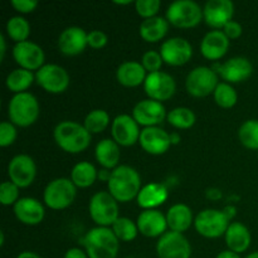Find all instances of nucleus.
<instances>
[{"label": "nucleus", "instance_id": "obj_1", "mask_svg": "<svg viewBox=\"0 0 258 258\" xmlns=\"http://www.w3.org/2000/svg\"><path fill=\"white\" fill-rule=\"evenodd\" d=\"M108 193L120 203H127L138 198L141 190L140 174L128 165L117 166L111 171L107 181Z\"/></svg>", "mask_w": 258, "mask_h": 258}, {"label": "nucleus", "instance_id": "obj_2", "mask_svg": "<svg viewBox=\"0 0 258 258\" xmlns=\"http://www.w3.org/2000/svg\"><path fill=\"white\" fill-rule=\"evenodd\" d=\"M88 258H116L120 242L108 227H96L87 232L82 239Z\"/></svg>", "mask_w": 258, "mask_h": 258}, {"label": "nucleus", "instance_id": "obj_3", "mask_svg": "<svg viewBox=\"0 0 258 258\" xmlns=\"http://www.w3.org/2000/svg\"><path fill=\"white\" fill-rule=\"evenodd\" d=\"M54 141L63 151L78 154L85 151L91 144V134L86 127L75 121H63L53 131Z\"/></svg>", "mask_w": 258, "mask_h": 258}, {"label": "nucleus", "instance_id": "obj_4", "mask_svg": "<svg viewBox=\"0 0 258 258\" xmlns=\"http://www.w3.org/2000/svg\"><path fill=\"white\" fill-rule=\"evenodd\" d=\"M39 103L29 92L18 93L13 96L8 105V115L13 125L28 127L39 117Z\"/></svg>", "mask_w": 258, "mask_h": 258}, {"label": "nucleus", "instance_id": "obj_5", "mask_svg": "<svg viewBox=\"0 0 258 258\" xmlns=\"http://www.w3.org/2000/svg\"><path fill=\"white\" fill-rule=\"evenodd\" d=\"M203 19V10L191 0H178L169 5L166 20L171 25L181 29H189L199 24Z\"/></svg>", "mask_w": 258, "mask_h": 258}, {"label": "nucleus", "instance_id": "obj_6", "mask_svg": "<svg viewBox=\"0 0 258 258\" xmlns=\"http://www.w3.org/2000/svg\"><path fill=\"white\" fill-rule=\"evenodd\" d=\"M77 194V186L71 179L57 178L45 186L43 199L48 208L53 211H62L73 203Z\"/></svg>", "mask_w": 258, "mask_h": 258}, {"label": "nucleus", "instance_id": "obj_7", "mask_svg": "<svg viewBox=\"0 0 258 258\" xmlns=\"http://www.w3.org/2000/svg\"><path fill=\"white\" fill-rule=\"evenodd\" d=\"M118 202L108 191H98L90 201V216L98 227L112 226L118 219Z\"/></svg>", "mask_w": 258, "mask_h": 258}, {"label": "nucleus", "instance_id": "obj_8", "mask_svg": "<svg viewBox=\"0 0 258 258\" xmlns=\"http://www.w3.org/2000/svg\"><path fill=\"white\" fill-rule=\"evenodd\" d=\"M194 227L197 232L206 238H218L226 234L229 227V219L223 211L206 209L194 219Z\"/></svg>", "mask_w": 258, "mask_h": 258}, {"label": "nucleus", "instance_id": "obj_9", "mask_svg": "<svg viewBox=\"0 0 258 258\" xmlns=\"http://www.w3.org/2000/svg\"><path fill=\"white\" fill-rule=\"evenodd\" d=\"M218 85V76L214 70L204 66L194 68L185 80V87L189 95L198 98L214 93Z\"/></svg>", "mask_w": 258, "mask_h": 258}, {"label": "nucleus", "instance_id": "obj_10", "mask_svg": "<svg viewBox=\"0 0 258 258\" xmlns=\"http://www.w3.org/2000/svg\"><path fill=\"white\" fill-rule=\"evenodd\" d=\"M35 81L44 91L58 95L70 86V75L60 66L44 64L35 73Z\"/></svg>", "mask_w": 258, "mask_h": 258}, {"label": "nucleus", "instance_id": "obj_11", "mask_svg": "<svg viewBox=\"0 0 258 258\" xmlns=\"http://www.w3.org/2000/svg\"><path fill=\"white\" fill-rule=\"evenodd\" d=\"M144 90L150 100L163 102L173 97L176 91V83L170 75L159 71L146 76Z\"/></svg>", "mask_w": 258, "mask_h": 258}, {"label": "nucleus", "instance_id": "obj_12", "mask_svg": "<svg viewBox=\"0 0 258 258\" xmlns=\"http://www.w3.org/2000/svg\"><path fill=\"white\" fill-rule=\"evenodd\" d=\"M156 253L159 258H190L191 246L183 233L170 231L159 238Z\"/></svg>", "mask_w": 258, "mask_h": 258}, {"label": "nucleus", "instance_id": "obj_13", "mask_svg": "<svg viewBox=\"0 0 258 258\" xmlns=\"http://www.w3.org/2000/svg\"><path fill=\"white\" fill-rule=\"evenodd\" d=\"M8 175L10 181L19 188H27L34 181L37 175V166L29 155L20 154L10 160L8 166Z\"/></svg>", "mask_w": 258, "mask_h": 258}, {"label": "nucleus", "instance_id": "obj_14", "mask_svg": "<svg viewBox=\"0 0 258 258\" xmlns=\"http://www.w3.org/2000/svg\"><path fill=\"white\" fill-rule=\"evenodd\" d=\"M160 54L166 64L179 67V66H184L191 59L193 48L186 39L175 37L165 40L161 44Z\"/></svg>", "mask_w": 258, "mask_h": 258}, {"label": "nucleus", "instance_id": "obj_15", "mask_svg": "<svg viewBox=\"0 0 258 258\" xmlns=\"http://www.w3.org/2000/svg\"><path fill=\"white\" fill-rule=\"evenodd\" d=\"M13 57L20 68L27 71H39L44 63V52L35 43L27 42L18 43L13 48Z\"/></svg>", "mask_w": 258, "mask_h": 258}, {"label": "nucleus", "instance_id": "obj_16", "mask_svg": "<svg viewBox=\"0 0 258 258\" xmlns=\"http://www.w3.org/2000/svg\"><path fill=\"white\" fill-rule=\"evenodd\" d=\"M112 140L121 146H133L140 140L141 131L139 123L130 115H118L111 126Z\"/></svg>", "mask_w": 258, "mask_h": 258}, {"label": "nucleus", "instance_id": "obj_17", "mask_svg": "<svg viewBox=\"0 0 258 258\" xmlns=\"http://www.w3.org/2000/svg\"><path fill=\"white\" fill-rule=\"evenodd\" d=\"M234 5L231 0H209L203 9V19L209 27L222 29L232 20Z\"/></svg>", "mask_w": 258, "mask_h": 258}, {"label": "nucleus", "instance_id": "obj_18", "mask_svg": "<svg viewBox=\"0 0 258 258\" xmlns=\"http://www.w3.org/2000/svg\"><path fill=\"white\" fill-rule=\"evenodd\" d=\"M166 111L163 103L148 98L143 100L133 110V117L136 122L145 127H153L163 122L166 117Z\"/></svg>", "mask_w": 258, "mask_h": 258}, {"label": "nucleus", "instance_id": "obj_19", "mask_svg": "<svg viewBox=\"0 0 258 258\" xmlns=\"http://www.w3.org/2000/svg\"><path fill=\"white\" fill-rule=\"evenodd\" d=\"M139 143L143 150L151 155H163L173 145L170 135L158 126L144 128L141 131Z\"/></svg>", "mask_w": 258, "mask_h": 258}, {"label": "nucleus", "instance_id": "obj_20", "mask_svg": "<svg viewBox=\"0 0 258 258\" xmlns=\"http://www.w3.org/2000/svg\"><path fill=\"white\" fill-rule=\"evenodd\" d=\"M138 228L141 234L145 237H161L166 233L168 228V222L166 217L158 209H148V211L141 212L138 217Z\"/></svg>", "mask_w": 258, "mask_h": 258}, {"label": "nucleus", "instance_id": "obj_21", "mask_svg": "<svg viewBox=\"0 0 258 258\" xmlns=\"http://www.w3.org/2000/svg\"><path fill=\"white\" fill-rule=\"evenodd\" d=\"M88 34L80 27H70L60 33L58 48L66 55L81 54L88 45Z\"/></svg>", "mask_w": 258, "mask_h": 258}, {"label": "nucleus", "instance_id": "obj_22", "mask_svg": "<svg viewBox=\"0 0 258 258\" xmlns=\"http://www.w3.org/2000/svg\"><path fill=\"white\" fill-rule=\"evenodd\" d=\"M253 72V66L247 58L234 57L219 67V75L228 83H239L248 80Z\"/></svg>", "mask_w": 258, "mask_h": 258}, {"label": "nucleus", "instance_id": "obj_23", "mask_svg": "<svg viewBox=\"0 0 258 258\" xmlns=\"http://www.w3.org/2000/svg\"><path fill=\"white\" fill-rule=\"evenodd\" d=\"M14 214L20 223L37 226L44 218V208L37 199L20 198L14 206Z\"/></svg>", "mask_w": 258, "mask_h": 258}, {"label": "nucleus", "instance_id": "obj_24", "mask_svg": "<svg viewBox=\"0 0 258 258\" xmlns=\"http://www.w3.org/2000/svg\"><path fill=\"white\" fill-rule=\"evenodd\" d=\"M229 48V39L222 30H212L207 33L201 43V52L209 60H218Z\"/></svg>", "mask_w": 258, "mask_h": 258}, {"label": "nucleus", "instance_id": "obj_25", "mask_svg": "<svg viewBox=\"0 0 258 258\" xmlns=\"http://www.w3.org/2000/svg\"><path fill=\"white\" fill-rule=\"evenodd\" d=\"M169 193L165 185L159 183H151L143 186L138 196L139 207L148 211V209H155L159 206L164 204L168 199Z\"/></svg>", "mask_w": 258, "mask_h": 258}, {"label": "nucleus", "instance_id": "obj_26", "mask_svg": "<svg viewBox=\"0 0 258 258\" xmlns=\"http://www.w3.org/2000/svg\"><path fill=\"white\" fill-rule=\"evenodd\" d=\"M116 78H117L118 83L125 87H138L145 82L146 71L141 63L135 62V60H127L117 68Z\"/></svg>", "mask_w": 258, "mask_h": 258}, {"label": "nucleus", "instance_id": "obj_27", "mask_svg": "<svg viewBox=\"0 0 258 258\" xmlns=\"http://www.w3.org/2000/svg\"><path fill=\"white\" fill-rule=\"evenodd\" d=\"M224 236H226V243L229 251L236 252L238 254L247 251L248 247L251 246V233H249L248 228L239 222L229 224Z\"/></svg>", "mask_w": 258, "mask_h": 258}, {"label": "nucleus", "instance_id": "obj_28", "mask_svg": "<svg viewBox=\"0 0 258 258\" xmlns=\"http://www.w3.org/2000/svg\"><path fill=\"white\" fill-rule=\"evenodd\" d=\"M96 160L105 169H116L121 158L120 145L115 140L103 139L96 145Z\"/></svg>", "mask_w": 258, "mask_h": 258}, {"label": "nucleus", "instance_id": "obj_29", "mask_svg": "<svg viewBox=\"0 0 258 258\" xmlns=\"http://www.w3.org/2000/svg\"><path fill=\"white\" fill-rule=\"evenodd\" d=\"M166 222L170 231L183 233L188 231L193 223V212L185 204H175L168 211Z\"/></svg>", "mask_w": 258, "mask_h": 258}, {"label": "nucleus", "instance_id": "obj_30", "mask_svg": "<svg viewBox=\"0 0 258 258\" xmlns=\"http://www.w3.org/2000/svg\"><path fill=\"white\" fill-rule=\"evenodd\" d=\"M169 30V22L161 17L145 19L140 25V35L145 42L156 43L163 39Z\"/></svg>", "mask_w": 258, "mask_h": 258}, {"label": "nucleus", "instance_id": "obj_31", "mask_svg": "<svg viewBox=\"0 0 258 258\" xmlns=\"http://www.w3.org/2000/svg\"><path fill=\"white\" fill-rule=\"evenodd\" d=\"M97 179V170L88 161H81L73 166L71 171V180L77 188H88L93 185Z\"/></svg>", "mask_w": 258, "mask_h": 258}, {"label": "nucleus", "instance_id": "obj_32", "mask_svg": "<svg viewBox=\"0 0 258 258\" xmlns=\"http://www.w3.org/2000/svg\"><path fill=\"white\" fill-rule=\"evenodd\" d=\"M34 80L35 76L30 71L18 68V70L12 71L8 75L5 85L10 92H14L15 95H18V93L27 92V90L33 85Z\"/></svg>", "mask_w": 258, "mask_h": 258}, {"label": "nucleus", "instance_id": "obj_33", "mask_svg": "<svg viewBox=\"0 0 258 258\" xmlns=\"http://www.w3.org/2000/svg\"><path fill=\"white\" fill-rule=\"evenodd\" d=\"M7 33L17 44L27 42L30 35V24L23 17H13L7 23Z\"/></svg>", "mask_w": 258, "mask_h": 258}, {"label": "nucleus", "instance_id": "obj_34", "mask_svg": "<svg viewBox=\"0 0 258 258\" xmlns=\"http://www.w3.org/2000/svg\"><path fill=\"white\" fill-rule=\"evenodd\" d=\"M166 118L171 126H174L175 128H180V130L190 128L196 123V115L188 107L174 108L168 113Z\"/></svg>", "mask_w": 258, "mask_h": 258}, {"label": "nucleus", "instance_id": "obj_35", "mask_svg": "<svg viewBox=\"0 0 258 258\" xmlns=\"http://www.w3.org/2000/svg\"><path fill=\"white\" fill-rule=\"evenodd\" d=\"M111 229L118 238V241L122 242L134 241L139 233L138 224L134 223L130 218H126V217H118L117 221L111 226Z\"/></svg>", "mask_w": 258, "mask_h": 258}, {"label": "nucleus", "instance_id": "obj_36", "mask_svg": "<svg viewBox=\"0 0 258 258\" xmlns=\"http://www.w3.org/2000/svg\"><path fill=\"white\" fill-rule=\"evenodd\" d=\"M238 139L244 148L258 151V120H247L242 123Z\"/></svg>", "mask_w": 258, "mask_h": 258}, {"label": "nucleus", "instance_id": "obj_37", "mask_svg": "<svg viewBox=\"0 0 258 258\" xmlns=\"http://www.w3.org/2000/svg\"><path fill=\"white\" fill-rule=\"evenodd\" d=\"M108 123H110V116L105 110H93L86 116L83 126L92 135L105 131Z\"/></svg>", "mask_w": 258, "mask_h": 258}, {"label": "nucleus", "instance_id": "obj_38", "mask_svg": "<svg viewBox=\"0 0 258 258\" xmlns=\"http://www.w3.org/2000/svg\"><path fill=\"white\" fill-rule=\"evenodd\" d=\"M213 96L217 105L222 108H232L238 100L236 90L229 83H219Z\"/></svg>", "mask_w": 258, "mask_h": 258}, {"label": "nucleus", "instance_id": "obj_39", "mask_svg": "<svg viewBox=\"0 0 258 258\" xmlns=\"http://www.w3.org/2000/svg\"><path fill=\"white\" fill-rule=\"evenodd\" d=\"M19 201V186L12 181H4L0 185V203L3 206H15Z\"/></svg>", "mask_w": 258, "mask_h": 258}, {"label": "nucleus", "instance_id": "obj_40", "mask_svg": "<svg viewBox=\"0 0 258 258\" xmlns=\"http://www.w3.org/2000/svg\"><path fill=\"white\" fill-rule=\"evenodd\" d=\"M161 3L159 0H138L135 3L136 12L140 17L145 18V19H150V18L156 17L158 12L160 10Z\"/></svg>", "mask_w": 258, "mask_h": 258}, {"label": "nucleus", "instance_id": "obj_41", "mask_svg": "<svg viewBox=\"0 0 258 258\" xmlns=\"http://www.w3.org/2000/svg\"><path fill=\"white\" fill-rule=\"evenodd\" d=\"M163 57L156 50H148L146 53H144L143 59H141V64L149 73L159 72L161 66H163Z\"/></svg>", "mask_w": 258, "mask_h": 258}, {"label": "nucleus", "instance_id": "obj_42", "mask_svg": "<svg viewBox=\"0 0 258 258\" xmlns=\"http://www.w3.org/2000/svg\"><path fill=\"white\" fill-rule=\"evenodd\" d=\"M17 128L12 122H8V121L2 122L0 125V146L7 148V146L14 144V141L17 140Z\"/></svg>", "mask_w": 258, "mask_h": 258}, {"label": "nucleus", "instance_id": "obj_43", "mask_svg": "<svg viewBox=\"0 0 258 258\" xmlns=\"http://www.w3.org/2000/svg\"><path fill=\"white\" fill-rule=\"evenodd\" d=\"M88 45L93 49H101V48L105 47L107 44V35L105 34L101 30H92L91 33H88Z\"/></svg>", "mask_w": 258, "mask_h": 258}, {"label": "nucleus", "instance_id": "obj_44", "mask_svg": "<svg viewBox=\"0 0 258 258\" xmlns=\"http://www.w3.org/2000/svg\"><path fill=\"white\" fill-rule=\"evenodd\" d=\"M12 5L17 12L28 14V13L34 12L35 8L38 7V2L35 0H13Z\"/></svg>", "mask_w": 258, "mask_h": 258}, {"label": "nucleus", "instance_id": "obj_45", "mask_svg": "<svg viewBox=\"0 0 258 258\" xmlns=\"http://www.w3.org/2000/svg\"><path fill=\"white\" fill-rule=\"evenodd\" d=\"M242 32H243V28L239 24L238 22H234V20H231L226 27L223 28V33L227 35L228 39H237L242 35Z\"/></svg>", "mask_w": 258, "mask_h": 258}, {"label": "nucleus", "instance_id": "obj_46", "mask_svg": "<svg viewBox=\"0 0 258 258\" xmlns=\"http://www.w3.org/2000/svg\"><path fill=\"white\" fill-rule=\"evenodd\" d=\"M64 258H88V256L81 248H70L66 252Z\"/></svg>", "mask_w": 258, "mask_h": 258}, {"label": "nucleus", "instance_id": "obj_47", "mask_svg": "<svg viewBox=\"0 0 258 258\" xmlns=\"http://www.w3.org/2000/svg\"><path fill=\"white\" fill-rule=\"evenodd\" d=\"M216 258H241V257H239V254L236 253V252H232L229 251V249H227V251H222L221 253H218V256Z\"/></svg>", "mask_w": 258, "mask_h": 258}, {"label": "nucleus", "instance_id": "obj_48", "mask_svg": "<svg viewBox=\"0 0 258 258\" xmlns=\"http://www.w3.org/2000/svg\"><path fill=\"white\" fill-rule=\"evenodd\" d=\"M5 52H7V44H5L4 35H0V59H4Z\"/></svg>", "mask_w": 258, "mask_h": 258}, {"label": "nucleus", "instance_id": "obj_49", "mask_svg": "<svg viewBox=\"0 0 258 258\" xmlns=\"http://www.w3.org/2000/svg\"><path fill=\"white\" fill-rule=\"evenodd\" d=\"M223 213L226 214L227 218L231 221V219L236 216V208H234V207H227V208L223 211Z\"/></svg>", "mask_w": 258, "mask_h": 258}, {"label": "nucleus", "instance_id": "obj_50", "mask_svg": "<svg viewBox=\"0 0 258 258\" xmlns=\"http://www.w3.org/2000/svg\"><path fill=\"white\" fill-rule=\"evenodd\" d=\"M17 258H40V257L38 256L37 253H34V252L25 251V252H22V253H20Z\"/></svg>", "mask_w": 258, "mask_h": 258}, {"label": "nucleus", "instance_id": "obj_51", "mask_svg": "<svg viewBox=\"0 0 258 258\" xmlns=\"http://www.w3.org/2000/svg\"><path fill=\"white\" fill-rule=\"evenodd\" d=\"M170 139H171V144H179V141H180V136H179V134L176 133L171 134Z\"/></svg>", "mask_w": 258, "mask_h": 258}, {"label": "nucleus", "instance_id": "obj_52", "mask_svg": "<svg viewBox=\"0 0 258 258\" xmlns=\"http://www.w3.org/2000/svg\"><path fill=\"white\" fill-rule=\"evenodd\" d=\"M115 4H117V5H128V4H131V2H130V0H127V2H115Z\"/></svg>", "mask_w": 258, "mask_h": 258}, {"label": "nucleus", "instance_id": "obj_53", "mask_svg": "<svg viewBox=\"0 0 258 258\" xmlns=\"http://www.w3.org/2000/svg\"><path fill=\"white\" fill-rule=\"evenodd\" d=\"M4 244V232H0V246Z\"/></svg>", "mask_w": 258, "mask_h": 258}, {"label": "nucleus", "instance_id": "obj_54", "mask_svg": "<svg viewBox=\"0 0 258 258\" xmlns=\"http://www.w3.org/2000/svg\"><path fill=\"white\" fill-rule=\"evenodd\" d=\"M246 258H258V251L257 252H253V253L248 254Z\"/></svg>", "mask_w": 258, "mask_h": 258}, {"label": "nucleus", "instance_id": "obj_55", "mask_svg": "<svg viewBox=\"0 0 258 258\" xmlns=\"http://www.w3.org/2000/svg\"><path fill=\"white\" fill-rule=\"evenodd\" d=\"M257 156H258V153H257Z\"/></svg>", "mask_w": 258, "mask_h": 258}]
</instances>
